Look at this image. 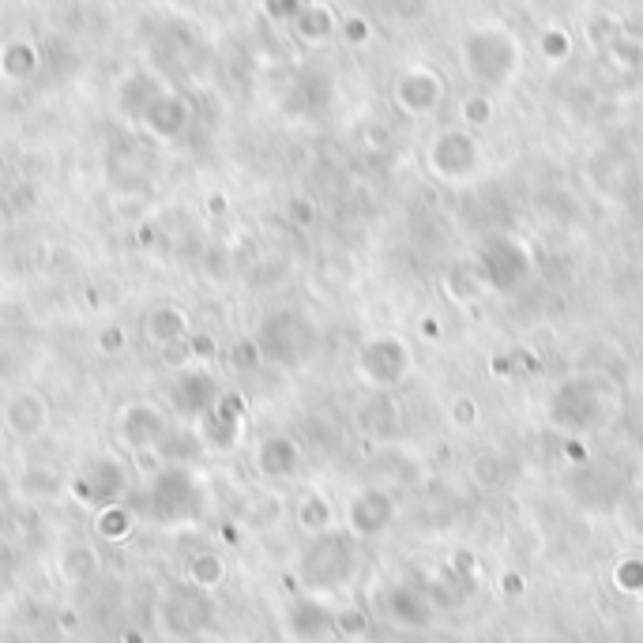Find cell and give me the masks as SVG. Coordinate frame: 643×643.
<instances>
[{
    "instance_id": "6",
    "label": "cell",
    "mask_w": 643,
    "mask_h": 643,
    "mask_svg": "<svg viewBox=\"0 0 643 643\" xmlns=\"http://www.w3.org/2000/svg\"><path fill=\"white\" fill-rule=\"evenodd\" d=\"M121 437L132 448H158L162 437H166V418L155 407H132L121 418Z\"/></svg>"
},
{
    "instance_id": "3",
    "label": "cell",
    "mask_w": 643,
    "mask_h": 643,
    "mask_svg": "<svg viewBox=\"0 0 643 643\" xmlns=\"http://www.w3.org/2000/svg\"><path fill=\"white\" fill-rule=\"evenodd\" d=\"M125 486V471H121V463L117 459H106V455H98L91 459L83 471L76 474V482H72V493H76L83 504H117V493Z\"/></svg>"
},
{
    "instance_id": "14",
    "label": "cell",
    "mask_w": 643,
    "mask_h": 643,
    "mask_svg": "<svg viewBox=\"0 0 643 643\" xmlns=\"http://www.w3.org/2000/svg\"><path fill=\"white\" fill-rule=\"evenodd\" d=\"M463 117H467V125H486L489 117H493V102L489 98H482V95H474V98H467L463 102Z\"/></svg>"
},
{
    "instance_id": "13",
    "label": "cell",
    "mask_w": 643,
    "mask_h": 643,
    "mask_svg": "<svg viewBox=\"0 0 643 643\" xmlns=\"http://www.w3.org/2000/svg\"><path fill=\"white\" fill-rule=\"evenodd\" d=\"M328 519H331V508L324 501H305L301 508V527L313 534H324L328 531Z\"/></svg>"
},
{
    "instance_id": "18",
    "label": "cell",
    "mask_w": 643,
    "mask_h": 643,
    "mask_svg": "<svg viewBox=\"0 0 643 643\" xmlns=\"http://www.w3.org/2000/svg\"><path fill=\"white\" fill-rule=\"evenodd\" d=\"M346 31H350V42H361V38H365V23H361V19H350Z\"/></svg>"
},
{
    "instance_id": "10",
    "label": "cell",
    "mask_w": 643,
    "mask_h": 643,
    "mask_svg": "<svg viewBox=\"0 0 643 643\" xmlns=\"http://www.w3.org/2000/svg\"><path fill=\"white\" fill-rule=\"evenodd\" d=\"M8 425L16 429L19 437H34L42 425H46V407L38 395H19L8 403Z\"/></svg>"
},
{
    "instance_id": "15",
    "label": "cell",
    "mask_w": 643,
    "mask_h": 643,
    "mask_svg": "<svg viewBox=\"0 0 643 643\" xmlns=\"http://www.w3.org/2000/svg\"><path fill=\"white\" fill-rule=\"evenodd\" d=\"M181 328H185V324H181V316L177 313L151 316V335H155V339H173V335H181Z\"/></svg>"
},
{
    "instance_id": "7",
    "label": "cell",
    "mask_w": 643,
    "mask_h": 643,
    "mask_svg": "<svg viewBox=\"0 0 643 643\" xmlns=\"http://www.w3.org/2000/svg\"><path fill=\"white\" fill-rule=\"evenodd\" d=\"M388 516H392V504H388V497H384V493H373V489H365L358 501H354V508H350L354 531H361V534L384 531Z\"/></svg>"
},
{
    "instance_id": "1",
    "label": "cell",
    "mask_w": 643,
    "mask_h": 643,
    "mask_svg": "<svg viewBox=\"0 0 643 643\" xmlns=\"http://www.w3.org/2000/svg\"><path fill=\"white\" fill-rule=\"evenodd\" d=\"M459 64L467 68V76L478 83H508L519 68V42L504 27H478L463 38L459 46Z\"/></svg>"
},
{
    "instance_id": "9",
    "label": "cell",
    "mask_w": 643,
    "mask_h": 643,
    "mask_svg": "<svg viewBox=\"0 0 643 643\" xmlns=\"http://www.w3.org/2000/svg\"><path fill=\"white\" fill-rule=\"evenodd\" d=\"M298 459H301L298 448L283 437L264 440V448H260V467H264V474H271V478H290V474L298 471Z\"/></svg>"
},
{
    "instance_id": "2",
    "label": "cell",
    "mask_w": 643,
    "mask_h": 643,
    "mask_svg": "<svg viewBox=\"0 0 643 643\" xmlns=\"http://www.w3.org/2000/svg\"><path fill=\"white\" fill-rule=\"evenodd\" d=\"M429 166H433L440 177H448V181L471 177L474 166H478V147H474V140L463 128H448V132H440L437 143L429 147Z\"/></svg>"
},
{
    "instance_id": "5",
    "label": "cell",
    "mask_w": 643,
    "mask_h": 643,
    "mask_svg": "<svg viewBox=\"0 0 643 643\" xmlns=\"http://www.w3.org/2000/svg\"><path fill=\"white\" fill-rule=\"evenodd\" d=\"M361 365H365V373L377 380V384H395V380L407 373V346L395 343V339H380V343L365 346Z\"/></svg>"
},
{
    "instance_id": "8",
    "label": "cell",
    "mask_w": 643,
    "mask_h": 643,
    "mask_svg": "<svg viewBox=\"0 0 643 643\" xmlns=\"http://www.w3.org/2000/svg\"><path fill=\"white\" fill-rule=\"evenodd\" d=\"M98 568H102V561H98L95 546H87V542H72V546L61 553V576L68 583H87L98 576Z\"/></svg>"
},
{
    "instance_id": "19",
    "label": "cell",
    "mask_w": 643,
    "mask_h": 643,
    "mask_svg": "<svg viewBox=\"0 0 643 643\" xmlns=\"http://www.w3.org/2000/svg\"><path fill=\"white\" fill-rule=\"evenodd\" d=\"M140 640H143L140 632H128V636H125V643H140Z\"/></svg>"
},
{
    "instance_id": "12",
    "label": "cell",
    "mask_w": 643,
    "mask_h": 643,
    "mask_svg": "<svg viewBox=\"0 0 643 643\" xmlns=\"http://www.w3.org/2000/svg\"><path fill=\"white\" fill-rule=\"evenodd\" d=\"M98 534L102 538H125L132 531V516H128L125 508H117V504H106L102 512H98Z\"/></svg>"
},
{
    "instance_id": "16",
    "label": "cell",
    "mask_w": 643,
    "mask_h": 643,
    "mask_svg": "<svg viewBox=\"0 0 643 643\" xmlns=\"http://www.w3.org/2000/svg\"><path fill=\"white\" fill-rule=\"evenodd\" d=\"M301 31L313 34V38H324V34H331V16L324 8H313V12L301 16Z\"/></svg>"
},
{
    "instance_id": "17",
    "label": "cell",
    "mask_w": 643,
    "mask_h": 643,
    "mask_svg": "<svg viewBox=\"0 0 643 643\" xmlns=\"http://www.w3.org/2000/svg\"><path fill=\"white\" fill-rule=\"evenodd\" d=\"M542 49H546V57L561 61V57H568V38L561 31H546L542 34Z\"/></svg>"
},
{
    "instance_id": "11",
    "label": "cell",
    "mask_w": 643,
    "mask_h": 643,
    "mask_svg": "<svg viewBox=\"0 0 643 643\" xmlns=\"http://www.w3.org/2000/svg\"><path fill=\"white\" fill-rule=\"evenodd\" d=\"M189 580L192 587H200V591H215V587L226 580V565H222L219 553H196L189 561Z\"/></svg>"
},
{
    "instance_id": "4",
    "label": "cell",
    "mask_w": 643,
    "mask_h": 643,
    "mask_svg": "<svg viewBox=\"0 0 643 643\" xmlns=\"http://www.w3.org/2000/svg\"><path fill=\"white\" fill-rule=\"evenodd\" d=\"M440 95H444V83H440L437 72L429 68H407L403 76L395 79V102L399 110L410 113V117H425L440 106Z\"/></svg>"
}]
</instances>
